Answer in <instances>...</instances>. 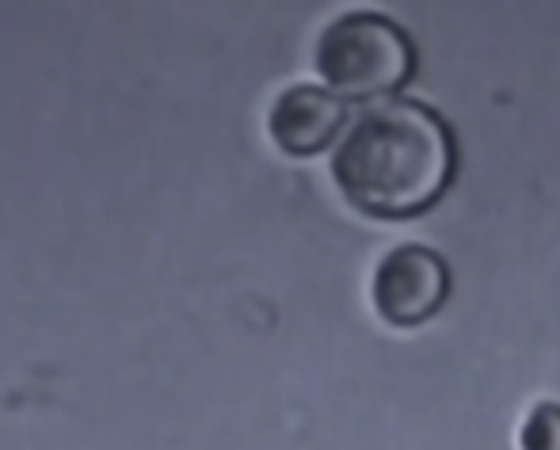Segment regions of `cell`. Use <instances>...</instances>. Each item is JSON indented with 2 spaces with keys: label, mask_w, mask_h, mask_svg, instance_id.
<instances>
[{
  "label": "cell",
  "mask_w": 560,
  "mask_h": 450,
  "mask_svg": "<svg viewBox=\"0 0 560 450\" xmlns=\"http://www.w3.org/2000/svg\"><path fill=\"white\" fill-rule=\"evenodd\" d=\"M457 134L423 100H385L354 115L332 149V180L359 215L412 222L435 210L457 180Z\"/></svg>",
  "instance_id": "cell-1"
},
{
  "label": "cell",
  "mask_w": 560,
  "mask_h": 450,
  "mask_svg": "<svg viewBox=\"0 0 560 450\" xmlns=\"http://www.w3.org/2000/svg\"><path fill=\"white\" fill-rule=\"evenodd\" d=\"M313 69L347 104H385L412 84L420 50L397 20L382 12L336 15L313 46Z\"/></svg>",
  "instance_id": "cell-2"
},
{
  "label": "cell",
  "mask_w": 560,
  "mask_h": 450,
  "mask_svg": "<svg viewBox=\"0 0 560 450\" xmlns=\"http://www.w3.org/2000/svg\"><path fill=\"white\" fill-rule=\"evenodd\" d=\"M454 290L450 264L428 244H397L382 256L370 282L377 318L389 328H420L443 313Z\"/></svg>",
  "instance_id": "cell-3"
},
{
  "label": "cell",
  "mask_w": 560,
  "mask_h": 450,
  "mask_svg": "<svg viewBox=\"0 0 560 450\" xmlns=\"http://www.w3.org/2000/svg\"><path fill=\"white\" fill-rule=\"evenodd\" d=\"M351 123V104L328 92L325 84H290L267 112L271 141L298 161L336 149Z\"/></svg>",
  "instance_id": "cell-4"
},
{
  "label": "cell",
  "mask_w": 560,
  "mask_h": 450,
  "mask_svg": "<svg viewBox=\"0 0 560 450\" xmlns=\"http://www.w3.org/2000/svg\"><path fill=\"white\" fill-rule=\"evenodd\" d=\"M518 447L523 450H560V405L557 401H541L526 413L523 428H518Z\"/></svg>",
  "instance_id": "cell-5"
}]
</instances>
